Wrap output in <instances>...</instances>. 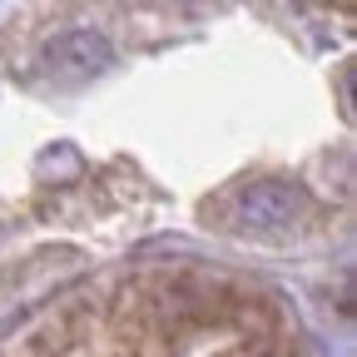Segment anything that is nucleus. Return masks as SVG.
I'll use <instances>...</instances> for the list:
<instances>
[{
    "instance_id": "nucleus-1",
    "label": "nucleus",
    "mask_w": 357,
    "mask_h": 357,
    "mask_svg": "<svg viewBox=\"0 0 357 357\" xmlns=\"http://www.w3.org/2000/svg\"><path fill=\"white\" fill-rule=\"evenodd\" d=\"M303 208H307V199L293 184H278V178H268V184H248L238 194V223L263 229V234L293 229V223L303 218Z\"/></svg>"
},
{
    "instance_id": "nucleus-2",
    "label": "nucleus",
    "mask_w": 357,
    "mask_h": 357,
    "mask_svg": "<svg viewBox=\"0 0 357 357\" xmlns=\"http://www.w3.org/2000/svg\"><path fill=\"white\" fill-rule=\"evenodd\" d=\"M45 60L55 70H70V75H95L109 65V40L95 30H65L45 45Z\"/></svg>"
}]
</instances>
